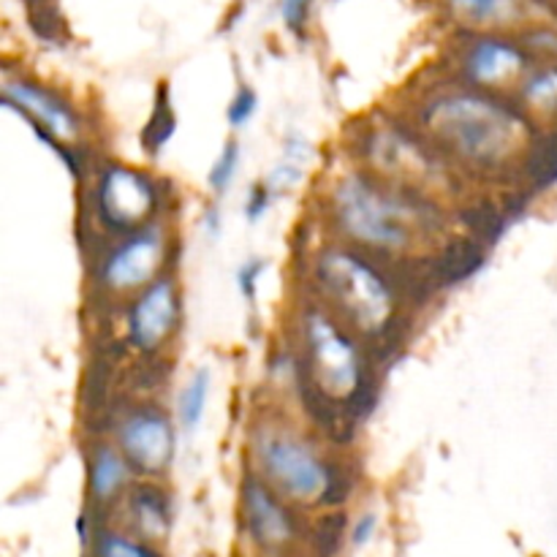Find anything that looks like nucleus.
Returning a JSON list of instances; mask_svg holds the SVG:
<instances>
[{"label":"nucleus","instance_id":"nucleus-12","mask_svg":"<svg viewBox=\"0 0 557 557\" xmlns=\"http://www.w3.org/2000/svg\"><path fill=\"white\" fill-rule=\"evenodd\" d=\"M239 517L250 542L267 557H283L305 539L299 509L248 468L239 484Z\"/></svg>","mask_w":557,"mask_h":557},{"label":"nucleus","instance_id":"nucleus-2","mask_svg":"<svg viewBox=\"0 0 557 557\" xmlns=\"http://www.w3.org/2000/svg\"><path fill=\"white\" fill-rule=\"evenodd\" d=\"M321 210L332 237L386 264L430 259L451 239L444 201L400 188L359 163L326 183Z\"/></svg>","mask_w":557,"mask_h":557},{"label":"nucleus","instance_id":"nucleus-20","mask_svg":"<svg viewBox=\"0 0 557 557\" xmlns=\"http://www.w3.org/2000/svg\"><path fill=\"white\" fill-rule=\"evenodd\" d=\"M92 557H163L156 544L131 531L101 528L92 539Z\"/></svg>","mask_w":557,"mask_h":557},{"label":"nucleus","instance_id":"nucleus-27","mask_svg":"<svg viewBox=\"0 0 557 557\" xmlns=\"http://www.w3.org/2000/svg\"><path fill=\"white\" fill-rule=\"evenodd\" d=\"M375 525H379V517H375V515L359 517V520L354 522L351 528H348V539H351V544H357V547L368 544L370 536L375 533Z\"/></svg>","mask_w":557,"mask_h":557},{"label":"nucleus","instance_id":"nucleus-19","mask_svg":"<svg viewBox=\"0 0 557 557\" xmlns=\"http://www.w3.org/2000/svg\"><path fill=\"white\" fill-rule=\"evenodd\" d=\"M177 134V112H174L172 103V90H169V82H161L152 98V112L147 117L145 128H141V147L150 158L161 156L163 147L172 141V136Z\"/></svg>","mask_w":557,"mask_h":557},{"label":"nucleus","instance_id":"nucleus-22","mask_svg":"<svg viewBox=\"0 0 557 557\" xmlns=\"http://www.w3.org/2000/svg\"><path fill=\"white\" fill-rule=\"evenodd\" d=\"M348 536V522L343 515H324L319 528L313 531V547L319 557H332L343 547V539Z\"/></svg>","mask_w":557,"mask_h":557},{"label":"nucleus","instance_id":"nucleus-15","mask_svg":"<svg viewBox=\"0 0 557 557\" xmlns=\"http://www.w3.org/2000/svg\"><path fill=\"white\" fill-rule=\"evenodd\" d=\"M120 509L125 515V528L136 536L147 539V542L158 544L169 536L174 520L172 498L161 482L152 479H136L125 498L120 500Z\"/></svg>","mask_w":557,"mask_h":557},{"label":"nucleus","instance_id":"nucleus-24","mask_svg":"<svg viewBox=\"0 0 557 557\" xmlns=\"http://www.w3.org/2000/svg\"><path fill=\"white\" fill-rule=\"evenodd\" d=\"M267 267L270 264H267V259H261V256H248V259L237 267V275H234L237 277V292L239 297L245 299V305H250V308H253L256 299H259V286Z\"/></svg>","mask_w":557,"mask_h":557},{"label":"nucleus","instance_id":"nucleus-21","mask_svg":"<svg viewBox=\"0 0 557 557\" xmlns=\"http://www.w3.org/2000/svg\"><path fill=\"white\" fill-rule=\"evenodd\" d=\"M239 166H243V145L239 139H226L223 147L218 150L215 161H212L210 172H207V188H210L212 199H221L228 188L234 185L237 180Z\"/></svg>","mask_w":557,"mask_h":557},{"label":"nucleus","instance_id":"nucleus-16","mask_svg":"<svg viewBox=\"0 0 557 557\" xmlns=\"http://www.w3.org/2000/svg\"><path fill=\"white\" fill-rule=\"evenodd\" d=\"M515 101L525 109L528 117L539 125L557 120V60H542L528 71L515 90Z\"/></svg>","mask_w":557,"mask_h":557},{"label":"nucleus","instance_id":"nucleus-3","mask_svg":"<svg viewBox=\"0 0 557 557\" xmlns=\"http://www.w3.org/2000/svg\"><path fill=\"white\" fill-rule=\"evenodd\" d=\"M292 321V359L299 384L310 392V406L332 417H357L359 408L368 413L379 389L370 343H364L351 326L343 324L308 292L294 310Z\"/></svg>","mask_w":557,"mask_h":557},{"label":"nucleus","instance_id":"nucleus-7","mask_svg":"<svg viewBox=\"0 0 557 557\" xmlns=\"http://www.w3.org/2000/svg\"><path fill=\"white\" fill-rule=\"evenodd\" d=\"M161 207V183L147 169L123 161H103L87 188V212L109 239L158 221Z\"/></svg>","mask_w":557,"mask_h":557},{"label":"nucleus","instance_id":"nucleus-14","mask_svg":"<svg viewBox=\"0 0 557 557\" xmlns=\"http://www.w3.org/2000/svg\"><path fill=\"white\" fill-rule=\"evenodd\" d=\"M87 468V498L96 509H114L131 484L136 482V473L120 446L112 438H92L85 451Z\"/></svg>","mask_w":557,"mask_h":557},{"label":"nucleus","instance_id":"nucleus-18","mask_svg":"<svg viewBox=\"0 0 557 557\" xmlns=\"http://www.w3.org/2000/svg\"><path fill=\"white\" fill-rule=\"evenodd\" d=\"M212 395V370L210 368H196L188 375L183 386L177 392V400H174V417L183 433L194 435L201 428L207 417V406H210Z\"/></svg>","mask_w":557,"mask_h":557},{"label":"nucleus","instance_id":"nucleus-6","mask_svg":"<svg viewBox=\"0 0 557 557\" xmlns=\"http://www.w3.org/2000/svg\"><path fill=\"white\" fill-rule=\"evenodd\" d=\"M357 147L359 166L435 201L455 196L466 180L408 117L403 123H370L357 139Z\"/></svg>","mask_w":557,"mask_h":557},{"label":"nucleus","instance_id":"nucleus-13","mask_svg":"<svg viewBox=\"0 0 557 557\" xmlns=\"http://www.w3.org/2000/svg\"><path fill=\"white\" fill-rule=\"evenodd\" d=\"M3 107L20 114L27 128H44L69 145H76L85 136V117L79 109L63 92L33 76L5 74Z\"/></svg>","mask_w":557,"mask_h":557},{"label":"nucleus","instance_id":"nucleus-26","mask_svg":"<svg viewBox=\"0 0 557 557\" xmlns=\"http://www.w3.org/2000/svg\"><path fill=\"white\" fill-rule=\"evenodd\" d=\"M315 0H281V20L288 33L302 38L308 33L310 16H313Z\"/></svg>","mask_w":557,"mask_h":557},{"label":"nucleus","instance_id":"nucleus-9","mask_svg":"<svg viewBox=\"0 0 557 557\" xmlns=\"http://www.w3.org/2000/svg\"><path fill=\"white\" fill-rule=\"evenodd\" d=\"M185 299L177 272H163L158 281L125 299L120 308V341L139 359H158L172 348L183 330Z\"/></svg>","mask_w":557,"mask_h":557},{"label":"nucleus","instance_id":"nucleus-5","mask_svg":"<svg viewBox=\"0 0 557 557\" xmlns=\"http://www.w3.org/2000/svg\"><path fill=\"white\" fill-rule=\"evenodd\" d=\"M250 471L297 509H332L351 493V468L286 413H264L248 433Z\"/></svg>","mask_w":557,"mask_h":557},{"label":"nucleus","instance_id":"nucleus-8","mask_svg":"<svg viewBox=\"0 0 557 557\" xmlns=\"http://www.w3.org/2000/svg\"><path fill=\"white\" fill-rule=\"evenodd\" d=\"M172 261V232L163 218L109 239L107 248L92 261V288L101 297L125 302L169 272Z\"/></svg>","mask_w":557,"mask_h":557},{"label":"nucleus","instance_id":"nucleus-4","mask_svg":"<svg viewBox=\"0 0 557 557\" xmlns=\"http://www.w3.org/2000/svg\"><path fill=\"white\" fill-rule=\"evenodd\" d=\"M305 292L364 343H386L403 324L406 297L386 261L330 237L308 253Z\"/></svg>","mask_w":557,"mask_h":557},{"label":"nucleus","instance_id":"nucleus-23","mask_svg":"<svg viewBox=\"0 0 557 557\" xmlns=\"http://www.w3.org/2000/svg\"><path fill=\"white\" fill-rule=\"evenodd\" d=\"M256 109H259V92H256L250 85H245V82L243 85H237V90H234L232 101H228V107H226L228 128L232 131L245 128V125L253 120Z\"/></svg>","mask_w":557,"mask_h":557},{"label":"nucleus","instance_id":"nucleus-28","mask_svg":"<svg viewBox=\"0 0 557 557\" xmlns=\"http://www.w3.org/2000/svg\"><path fill=\"white\" fill-rule=\"evenodd\" d=\"M221 207H218V199L212 201V205H207V210H205V232H207V237L210 239H218L221 237Z\"/></svg>","mask_w":557,"mask_h":557},{"label":"nucleus","instance_id":"nucleus-17","mask_svg":"<svg viewBox=\"0 0 557 557\" xmlns=\"http://www.w3.org/2000/svg\"><path fill=\"white\" fill-rule=\"evenodd\" d=\"M451 14L468 30H506L525 14L522 0H451Z\"/></svg>","mask_w":557,"mask_h":557},{"label":"nucleus","instance_id":"nucleus-11","mask_svg":"<svg viewBox=\"0 0 557 557\" xmlns=\"http://www.w3.org/2000/svg\"><path fill=\"white\" fill-rule=\"evenodd\" d=\"M536 65L528 44L504 30H471L457 47L455 79L500 96H515L528 71Z\"/></svg>","mask_w":557,"mask_h":557},{"label":"nucleus","instance_id":"nucleus-25","mask_svg":"<svg viewBox=\"0 0 557 557\" xmlns=\"http://www.w3.org/2000/svg\"><path fill=\"white\" fill-rule=\"evenodd\" d=\"M272 199H275V188L270 185V180H256L250 183V188L245 190L243 199V215L248 223H261L270 212Z\"/></svg>","mask_w":557,"mask_h":557},{"label":"nucleus","instance_id":"nucleus-10","mask_svg":"<svg viewBox=\"0 0 557 557\" xmlns=\"http://www.w3.org/2000/svg\"><path fill=\"white\" fill-rule=\"evenodd\" d=\"M177 417L158 400H134L112 422V441L134 468L136 479L161 482L177 457Z\"/></svg>","mask_w":557,"mask_h":557},{"label":"nucleus","instance_id":"nucleus-1","mask_svg":"<svg viewBox=\"0 0 557 557\" xmlns=\"http://www.w3.org/2000/svg\"><path fill=\"white\" fill-rule=\"evenodd\" d=\"M408 120L462 177H511L528 169L539 145V123L528 117L515 96L479 90L457 79L424 90Z\"/></svg>","mask_w":557,"mask_h":557}]
</instances>
